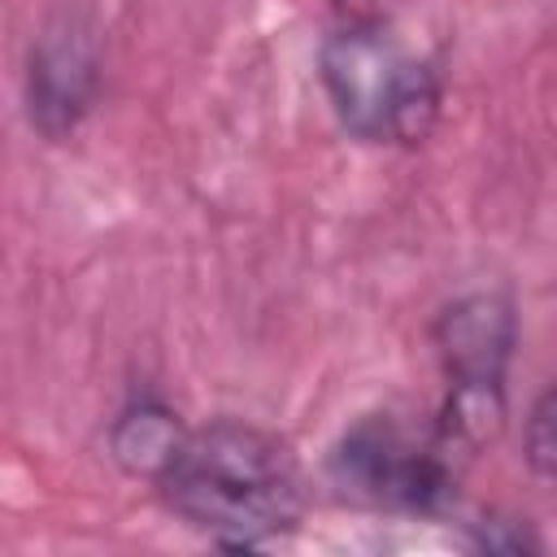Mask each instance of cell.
Returning a JSON list of instances; mask_svg holds the SVG:
<instances>
[{
	"label": "cell",
	"instance_id": "cell-1",
	"mask_svg": "<svg viewBox=\"0 0 557 557\" xmlns=\"http://www.w3.org/2000/svg\"><path fill=\"white\" fill-rule=\"evenodd\" d=\"M157 487L191 531L235 553L283 540L305 509L292 448L235 418L187 431Z\"/></svg>",
	"mask_w": 557,
	"mask_h": 557
},
{
	"label": "cell",
	"instance_id": "cell-2",
	"mask_svg": "<svg viewBox=\"0 0 557 557\" xmlns=\"http://www.w3.org/2000/svg\"><path fill=\"white\" fill-rule=\"evenodd\" d=\"M322 87L348 135L361 144H422L440 113V83L387 26L344 22L322 44Z\"/></svg>",
	"mask_w": 557,
	"mask_h": 557
},
{
	"label": "cell",
	"instance_id": "cell-3",
	"mask_svg": "<svg viewBox=\"0 0 557 557\" xmlns=\"http://www.w3.org/2000/svg\"><path fill=\"white\" fill-rule=\"evenodd\" d=\"M518 339L513 305L500 292H470L453 300L435 322V348L448 374V400L440 413V444L483 448L505 422V370Z\"/></svg>",
	"mask_w": 557,
	"mask_h": 557
},
{
	"label": "cell",
	"instance_id": "cell-4",
	"mask_svg": "<svg viewBox=\"0 0 557 557\" xmlns=\"http://www.w3.org/2000/svg\"><path fill=\"white\" fill-rule=\"evenodd\" d=\"M331 483L361 505L431 513L453 496L448 448L435 440H413L396 418H361L331 453Z\"/></svg>",
	"mask_w": 557,
	"mask_h": 557
},
{
	"label": "cell",
	"instance_id": "cell-5",
	"mask_svg": "<svg viewBox=\"0 0 557 557\" xmlns=\"http://www.w3.org/2000/svg\"><path fill=\"white\" fill-rule=\"evenodd\" d=\"M96 83H100L96 30L78 13L48 17L44 30L35 35L30 61H26V109H30V126H39L48 139H61L91 109Z\"/></svg>",
	"mask_w": 557,
	"mask_h": 557
},
{
	"label": "cell",
	"instance_id": "cell-6",
	"mask_svg": "<svg viewBox=\"0 0 557 557\" xmlns=\"http://www.w3.org/2000/svg\"><path fill=\"white\" fill-rule=\"evenodd\" d=\"M183 440H187V431L178 426L174 409H165L161 400H135L109 426L113 461L126 474H144V479H161L165 466L174 461V453L183 448Z\"/></svg>",
	"mask_w": 557,
	"mask_h": 557
},
{
	"label": "cell",
	"instance_id": "cell-7",
	"mask_svg": "<svg viewBox=\"0 0 557 557\" xmlns=\"http://www.w3.org/2000/svg\"><path fill=\"white\" fill-rule=\"evenodd\" d=\"M522 453H527V466L535 470V479L557 487V387L535 396V405L527 413V431H522Z\"/></svg>",
	"mask_w": 557,
	"mask_h": 557
},
{
	"label": "cell",
	"instance_id": "cell-8",
	"mask_svg": "<svg viewBox=\"0 0 557 557\" xmlns=\"http://www.w3.org/2000/svg\"><path fill=\"white\" fill-rule=\"evenodd\" d=\"M474 544L487 548V553H527V548H540V540L527 535V527L513 522V518H483V522H474Z\"/></svg>",
	"mask_w": 557,
	"mask_h": 557
},
{
	"label": "cell",
	"instance_id": "cell-9",
	"mask_svg": "<svg viewBox=\"0 0 557 557\" xmlns=\"http://www.w3.org/2000/svg\"><path fill=\"white\" fill-rule=\"evenodd\" d=\"M331 4H335V13H339L344 22L387 26V17H392V9H396L400 0H331Z\"/></svg>",
	"mask_w": 557,
	"mask_h": 557
}]
</instances>
